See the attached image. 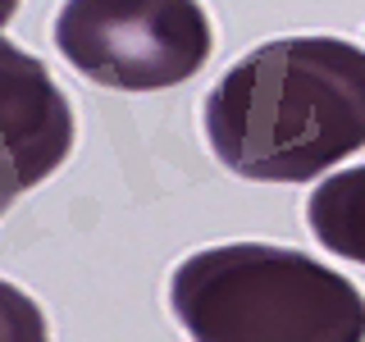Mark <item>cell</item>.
Listing matches in <instances>:
<instances>
[{
  "label": "cell",
  "instance_id": "obj_3",
  "mask_svg": "<svg viewBox=\"0 0 365 342\" xmlns=\"http://www.w3.org/2000/svg\"><path fill=\"white\" fill-rule=\"evenodd\" d=\"M55 46L101 87L165 91L201 73L215 37L197 0H64Z\"/></svg>",
  "mask_w": 365,
  "mask_h": 342
},
{
  "label": "cell",
  "instance_id": "obj_8",
  "mask_svg": "<svg viewBox=\"0 0 365 342\" xmlns=\"http://www.w3.org/2000/svg\"><path fill=\"white\" fill-rule=\"evenodd\" d=\"M0 214H5V210H0Z\"/></svg>",
  "mask_w": 365,
  "mask_h": 342
},
{
  "label": "cell",
  "instance_id": "obj_5",
  "mask_svg": "<svg viewBox=\"0 0 365 342\" xmlns=\"http://www.w3.org/2000/svg\"><path fill=\"white\" fill-rule=\"evenodd\" d=\"M306 224L324 251L365 265V165L319 182L306 201Z\"/></svg>",
  "mask_w": 365,
  "mask_h": 342
},
{
  "label": "cell",
  "instance_id": "obj_1",
  "mask_svg": "<svg viewBox=\"0 0 365 342\" xmlns=\"http://www.w3.org/2000/svg\"><path fill=\"white\" fill-rule=\"evenodd\" d=\"M215 160L251 182H311L365 146V46L279 37L242 55L205 96Z\"/></svg>",
  "mask_w": 365,
  "mask_h": 342
},
{
  "label": "cell",
  "instance_id": "obj_2",
  "mask_svg": "<svg viewBox=\"0 0 365 342\" xmlns=\"http://www.w3.org/2000/svg\"><path fill=\"white\" fill-rule=\"evenodd\" d=\"M169 311L192 342H365L356 283L274 242H224L178 260Z\"/></svg>",
  "mask_w": 365,
  "mask_h": 342
},
{
  "label": "cell",
  "instance_id": "obj_7",
  "mask_svg": "<svg viewBox=\"0 0 365 342\" xmlns=\"http://www.w3.org/2000/svg\"><path fill=\"white\" fill-rule=\"evenodd\" d=\"M14 9H19V0H0V28L14 19Z\"/></svg>",
  "mask_w": 365,
  "mask_h": 342
},
{
  "label": "cell",
  "instance_id": "obj_4",
  "mask_svg": "<svg viewBox=\"0 0 365 342\" xmlns=\"http://www.w3.org/2000/svg\"><path fill=\"white\" fill-rule=\"evenodd\" d=\"M73 151V105L37 55L0 37V210Z\"/></svg>",
  "mask_w": 365,
  "mask_h": 342
},
{
  "label": "cell",
  "instance_id": "obj_6",
  "mask_svg": "<svg viewBox=\"0 0 365 342\" xmlns=\"http://www.w3.org/2000/svg\"><path fill=\"white\" fill-rule=\"evenodd\" d=\"M0 342H51L41 306L9 279H0Z\"/></svg>",
  "mask_w": 365,
  "mask_h": 342
}]
</instances>
